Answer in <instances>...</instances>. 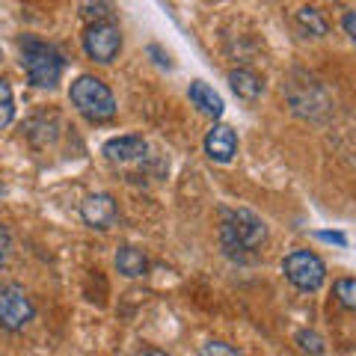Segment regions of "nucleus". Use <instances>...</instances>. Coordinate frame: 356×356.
Wrapping results in <instances>:
<instances>
[{"instance_id":"f257e3e1","label":"nucleus","mask_w":356,"mask_h":356,"mask_svg":"<svg viewBox=\"0 0 356 356\" xmlns=\"http://www.w3.org/2000/svg\"><path fill=\"white\" fill-rule=\"evenodd\" d=\"M220 241L229 259L235 261H255L261 247L267 243V226L259 214L247 208L222 211L220 214Z\"/></svg>"},{"instance_id":"f03ea898","label":"nucleus","mask_w":356,"mask_h":356,"mask_svg":"<svg viewBox=\"0 0 356 356\" xmlns=\"http://www.w3.org/2000/svg\"><path fill=\"white\" fill-rule=\"evenodd\" d=\"M21 54H24V72L30 77L33 86H42V89H54L60 83L63 69H65V60L63 54L54 48L48 42H39L33 36L21 39Z\"/></svg>"},{"instance_id":"7ed1b4c3","label":"nucleus","mask_w":356,"mask_h":356,"mask_svg":"<svg viewBox=\"0 0 356 356\" xmlns=\"http://www.w3.org/2000/svg\"><path fill=\"white\" fill-rule=\"evenodd\" d=\"M69 98L77 107V113L86 116L89 122H107L116 116V98L110 92V86L92 74L77 77L69 89Z\"/></svg>"},{"instance_id":"20e7f679","label":"nucleus","mask_w":356,"mask_h":356,"mask_svg":"<svg viewBox=\"0 0 356 356\" xmlns=\"http://www.w3.org/2000/svg\"><path fill=\"white\" fill-rule=\"evenodd\" d=\"M282 273L300 291H318L327 280V264L309 250H294L282 259Z\"/></svg>"},{"instance_id":"39448f33","label":"nucleus","mask_w":356,"mask_h":356,"mask_svg":"<svg viewBox=\"0 0 356 356\" xmlns=\"http://www.w3.org/2000/svg\"><path fill=\"white\" fill-rule=\"evenodd\" d=\"M30 321H33V303H30L24 288L15 282L0 285V327L9 332H18V330H24Z\"/></svg>"},{"instance_id":"423d86ee","label":"nucleus","mask_w":356,"mask_h":356,"mask_svg":"<svg viewBox=\"0 0 356 356\" xmlns=\"http://www.w3.org/2000/svg\"><path fill=\"white\" fill-rule=\"evenodd\" d=\"M83 51L89 54V60L95 63H113L122 51V33L113 21H104V24H89L83 33Z\"/></svg>"},{"instance_id":"0eeeda50","label":"nucleus","mask_w":356,"mask_h":356,"mask_svg":"<svg viewBox=\"0 0 356 356\" xmlns=\"http://www.w3.org/2000/svg\"><path fill=\"white\" fill-rule=\"evenodd\" d=\"M116 214L119 211H116V202L110 193H92V196H86L81 205V217L86 226H92V229H110L116 222Z\"/></svg>"},{"instance_id":"6e6552de","label":"nucleus","mask_w":356,"mask_h":356,"mask_svg":"<svg viewBox=\"0 0 356 356\" xmlns=\"http://www.w3.org/2000/svg\"><path fill=\"white\" fill-rule=\"evenodd\" d=\"M205 152H208L211 161L229 163L232 158H235V152H238L235 131H232L229 125H214V128L208 131V137H205Z\"/></svg>"},{"instance_id":"1a4fd4ad","label":"nucleus","mask_w":356,"mask_h":356,"mask_svg":"<svg viewBox=\"0 0 356 356\" xmlns=\"http://www.w3.org/2000/svg\"><path fill=\"white\" fill-rule=\"evenodd\" d=\"M146 140L143 137H134V134H128V137H113L104 143V154L110 161H137V158H146Z\"/></svg>"},{"instance_id":"9d476101","label":"nucleus","mask_w":356,"mask_h":356,"mask_svg":"<svg viewBox=\"0 0 356 356\" xmlns=\"http://www.w3.org/2000/svg\"><path fill=\"white\" fill-rule=\"evenodd\" d=\"M191 102H193L199 110H202L205 116H211V119H220L222 110H226L222 98H220L208 83H202V81H193V83H191Z\"/></svg>"},{"instance_id":"9b49d317","label":"nucleus","mask_w":356,"mask_h":356,"mask_svg":"<svg viewBox=\"0 0 356 356\" xmlns=\"http://www.w3.org/2000/svg\"><path fill=\"white\" fill-rule=\"evenodd\" d=\"M229 83L235 89V95L243 98V102H255V98L264 92V81L250 69H235L229 74Z\"/></svg>"},{"instance_id":"f8f14e48","label":"nucleus","mask_w":356,"mask_h":356,"mask_svg":"<svg viewBox=\"0 0 356 356\" xmlns=\"http://www.w3.org/2000/svg\"><path fill=\"white\" fill-rule=\"evenodd\" d=\"M116 267L122 276H128V280H137V276H143L149 270V261L146 255H143L137 247H122L116 252Z\"/></svg>"},{"instance_id":"ddd939ff","label":"nucleus","mask_w":356,"mask_h":356,"mask_svg":"<svg viewBox=\"0 0 356 356\" xmlns=\"http://www.w3.org/2000/svg\"><path fill=\"white\" fill-rule=\"evenodd\" d=\"M81 18L89 24H104V21H113V6L107 0H81Z\"/></svg>"},{"instance_id":"4468645a","label":"nucleus","mask_w":356,"mask_h":356,"mask_svg":"<svg viewBox=\"0 0 356 356\" xmlns=\"http://www.w3.org/2000/svg\"><path fill=\"white\" fill-rule=\"evenodd\" d=\"M297 21H300V27H303L306 33H309V36H327V21L324 18H321V13H318V9H312V6H303V9H300V13H297Z\"/></svg>"},{"instance_id":"2eb2a0df","label":"nucleus","mask_w":356,"mask_h":356,"mask_svg":"<svg viewBox=\"0 0 356 356\" xmlns=\"http://www.w3.org/2000/svg\"><path fill=\"white\" fill-rule=\"evenodd\" d=\"M15 119V98H13V86L0 77V131L6 125H13Z\"/></svg>"},{"instance_id":"dca6fc26","label":"nucleus","mask_w":356,"mask_h":356,"mask_svg":"<svg viewBox=\"0 0 356 356\" xmlns=\"http://www.w3.org/2000/svg\"><path fill=\"white\" fill-rule=\"evenodd\" d=\"M332 291H336V300L344 309L356 312V280H339Z\"/></svg>"},{"instance_id":"f3484780","label":"nucleus","mask_w":356,"mask_h":356,"mask_svg":"<svg viewBox=\"0 0 356 356\" xmlns=\"http://www.w3.org/2000/svg\"><path fill=\"white\" fill-rule=\"evenodd\" d=\"M297 344H300V350H306L312 356H321L327 348H324V339L318 336V332H312V330H303V332H297Z\"/></svg>"},{"instance_id":"a211bd4d","label":"nucleus","mask_w":356,"mask_h":356,"mask_svg":"<svg viewBox=\"0 0 356 356\" xmlns=\"http://www.w3.org/2000/svg\"><path fill=\"white\" fill-rule=\"evenodd\" d=\"M199 356H243L238 353L232 344H222V341H208L202 344V350H199Z\"/></svg>"},{"instance_id":"6ab92c4d","label":"nucleus","mask_w":356,"mask_h":356,"mask_svg":"<svg viewBox=\"0 0 356 356\" xmlns=\"http://www.w3.org/2000/svg\"><path fill=\"white\" fill-rule=\"evenodd\" d=\"M341 27H344V33H348V36L356 42V9H350V13H344Z\"/></svg>"},{"instance_id":"aec40b11","label":"nucleus","mask_w":356,"mask_h":356,"mask_svg":"<svg viewBox=\"0 0 356 356\" xmlns=\"http://www.w3.org/2000/svg\"><path fill=\"white\" fill-rule=\"evenodd\" d=\"M6 252H9V232L0 226V267L6 264Z\"/></svg>"},{"instance_id":"412c9836","label":"nucleus","mask_w":356,"mask_h":356,"mask_svg":"<svg viewBox=\"0 0 356 356\" xmlns=\"http://www.w3.org/2000/svg\"><path fill=\"white\" fill-rule=\"evenodd\" d=\"M318 238L327 241V243H339V247H344V243H348V238L339 235V232H318Z\"/></svg>"},{"instance_id":"4be33fe9","label":"nucleus","mask_w":356,"mask_h":356,"mask_svg":"<svg viewBox=\"0 0 356 356\" xmlns=\"http://www.w3.org/2000/svg\"><path fill=\"white\" fill-rule=\"evenodd\" d=\"M140 356H170V353H163V350H158V348H146Z\"/></svg>"}]
</instances>
